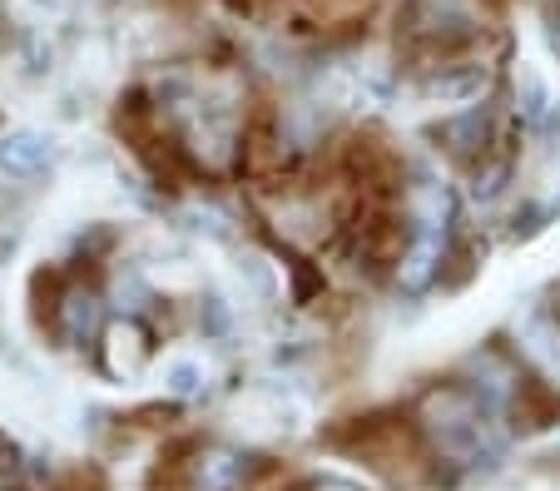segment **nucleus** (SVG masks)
Segmentation results:
<instances>
[{"mask_svg":"<svg viewBox=\"0 0 560 491\" xmlns=\"http://www.w3.org/2000/svg\"><path fill=\"white\" fill-rule=\"evenodd\" d=\"M516 417L521 428H550V422H560V393H550L540 377H521V393H516Z\"/></svg>","mask_w":560,"mask_h":491,"instance_id":"1","label":"nucleus"},{"mask_svg":"<svg viewBox=\"0 0 560 491\" xmlns=\"http://www.w3.org/2000/svg\"><path fill=\"white\" fill-rule=\"evenodd\" d=\"M40 160H45V144H40V139H31V135L11 139V144H0V164H5V169H15V174L35 169Z\"/></svg>","mask_w":560,"mask_h":491,"instance_id":"2","label":"nucleus"},{"mask_svg":"<svg viewBox=\"0 0 560 491\" xmlns=\"http://www.w3.org/2000/svg\"><path fill=\"white\" fill-rule=\"evenodd\" d=\"M55 491H105V481H100V471H95V467H74Z\"/></svg>","mask_w":560,"mask_h":491,"instance_id":"3","label":"nucleus"},{"mask_svg":"<svg viewBox=\"0 0 560 491\" xmlns=\"http://www.w3.org/2000/svg\"><path fill=\"white\" fill-rule=\"evenodd\" d=\"M556 318H560V289H556Z\"/></svg>","mask_w":560,"mask_h":491,"instance_id":"4","label":"nucleus"},{"mask_svg":"<svg viewBox=\"0 0 560 491\" xmlns=\"http://www.w3.org/2000/svg\"><path fill=\"white\" fill-rule=\"evenodd\" d=\"M556 45H560V21H556Z\"/></svg>","mask_w":560,"mask_h":491,"instance_id":"5","label":"nucleus"}]
</instances>
